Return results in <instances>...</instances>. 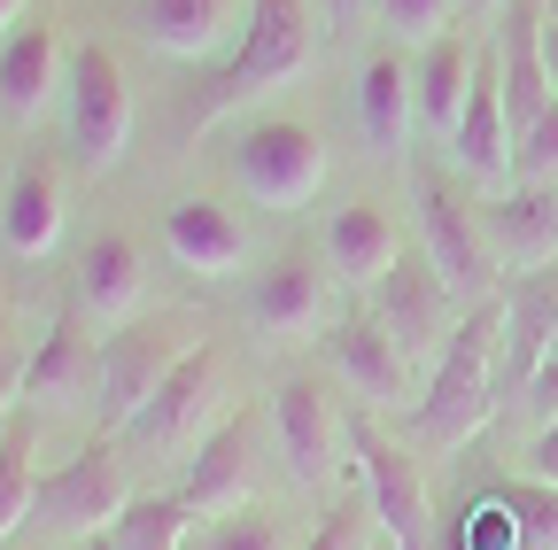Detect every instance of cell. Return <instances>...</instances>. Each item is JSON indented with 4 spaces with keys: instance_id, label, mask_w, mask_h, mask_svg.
Instances as JSON below:
<instances>
[{
    "instance_id": "cell-21",
    "label": "cell",
    "mask_w": 558,
    "mask_h": 550,
    "mask_svg": "<svg viewBox=\"0 0 558 550\" xmlns=\"http://www.w3.org/2000/svg\"><path fill=\"white\" fill-rule=\"evenodd\" d=\"M248 442H256V427L233 419L209 435L194 457H186V480H179V497L194 504V520H226V512H241L248 504V489H256V457H248Z\"/></svg>"
},
{
    "instance_id": "cell-4",
    "label": "cell",
    "mask_w": 558,
    "mask_h": 550,
    "mask_svg": "<svg viewBox=\"0 0 558 550\" xmlns=\"http://www.w3.org/2000/svg\"><path fill=\"white\" fill-rule=\"evenodd\" d=\"M194 350H202V326H194V318H171V310L117 326V333L101 341V419L132 427L140 411L156 403V388H163Z\"/></svg>"
},
{
    "instance_id": "cell-35",
    "label": "cell",
    "mask_w": 558,
    "mask_h": 550,
    "mask_svg": "<svg viewBox=\"0 0 558 550\" xmlns=\"http://www.w3.org/2000/svg\"><path fill=\"white\" fill-rule=\"evenodd\" d=\"M365 9H373V0H318V16H326V24H357Z\"/></svg>"
},
{
    "instance_id": "cell-34",
    "label": "cell",
    "mask_w": 558,
    "mask_h": 550,
    "mask_svg": "<svg viewBox=\"0 0 558 550\" xmlns=\"http://www.w3.org/2000/svg\"><path fill=\"white\" fill-rule=\"evenodd\" d=\"M527 480L558 489V419H550V427H535V442H527Z\"/></svg>"
},
{
    "instance_id": "cell-32",
    "label": "cell",
    "mask_w": 558,
    "mask_h": 550,
    "mask_svg": "<svg viewBox=\"0 0 558 550\" xmlns=\"http://www.w3.org/2000/svg\"><path fill=\"white\" fill-rule=\"evenodd\" d=\"M512 179H535V186H558V101L512 140Z\"/></svg>"
},
{
    "instance_id": "cell-9",
    "label": "cell",
    "mask_w": 558,
    "mask_h": 550,
    "mask_svg": "<svg viewBox=\"0 0 558 550\" xmlns=\"http://www.w3.org/2000/svg\"><path fill=\"white\" fill-rule=\"evenodd\" d=\"M373 318H380V333L403 350V365H435L442 350H450V333H458V295L442 288V271L435 264H396L388 280L373 288Z\"/></svg>"
},
{
    "instance_id": "cell-39",
    "label": "cell",
    "mask_w": 558,
    "mask_h": 550,
    "mask_svg": "<svg viewBox=\"0 0 558 550\" xmlns=\"http://www.w3.org/2000/svg\"><path fill=\"white\" fill-rule=\"evenodd\" d=\"M543 9H550V24H558V0H543Z\"/></svg>"
},
{
    "instance_id": "cell-18",
    "label": "cell",
    "mask_w": 558,
    "mask_h": 550,
    "mask_svg": "<svg viewBox=\"0 0 558 550\" xmlns=\"http://www.w3.org/2000/svg\"><path fill=\"white\" fill-rule=\"evenodd\" d=\"M473 71H481V47L465 32H442L435 47L411 54V86H418V140L450 148L458 140V117L473 101Z\"/></svg>"
},
{
    "instance_id": "cell-17",
    "label": "cell",
    "mask_w": 558,
    "mask_h": 550,
    "mask_svg": "<svg viewBox=\"0 0 558 550\" xmlns=\"http://www.w3.org/2000/svg\"><path fill=\"white\" fill-rule=\"evenodd\" d=\"M256 0H140V32L171 62H209L218 47H241Z\"/></svg>"
},
{
    "instance_id": "cell-31",
    "label": "cell",
    "mask_w": 558,
    "mask_h": 550,
    "mask_svg": "<svg viewBox=\"0 0 558 550\" xmlns=\"http://www.w3.org/2000/svg\"><path fill=\"white\" fill-rule=\"evenodd\" d=\"M505 520H512V542H520V550H558V489L520 480L512 504H505Z\"/></svg>"
},
{
    "instance_id": "cell-37",
    "label": "cell",
    "mask_w": 558,
    "mask_h": 550,
    "mask_svg": "<svg viewBox=\"0 0 558 550\" xmlns=\"http://www.w3.org/2000/svg\"><path fill=\"white\" fill-rule=\"evenodd\" d=\"M543 78H550V94H558V24H543Z\"/></svg>"
},
{
    "instance_id": "cell-27",
    "label": "cell",
    "mask_w": 558,
    "mask_h": 550,
    "mask_svg": "<svg viewBox=\"0 0 558 550\" xmlns=\"http://www.w3.org/2000/svg\"><path fill=\"white\" fill-rule=\"evenodd\" d=\"M186 527H194V504L171 489V497H132V512L117 520V550H179L186 542Z\"/></svg>"
},
{
    "instance_id": "cell-22",
    "label": "cell",
    "mask_w": 558,
    "mask_h": 550,
    "mask_svg": "<svg viewBox=\"0 0 558 550\" xmlns=\"http://www.w3.org/2000/svg\"><path fill=\"white\" fill-rule=\"evenodd\" d=\"M140 303H148V256H140V241H132V233L86 241V264H78V310H86L101 333H117V326L140 318Z\"/></svg>"
},
{
    "instance_id": "cell-5",
    "label": "cell",
    "mask_w": 558,
    "mask_h": 550,
    "mask_svg": "<svg viewBox=\"0 0 558 550\" xmlns=\"http://www.w3.org/2000/svg\"><path fill=\"white\" fill-rule=\"evenodd\" d=\"M62 132H70V163H78L86 179L124 163V148H132V86H124V62L109 47H78V54H70Z\"/></svg>"
},
{
    "instance_id": "cell-29",
    "label": "cell",
    "mask_w": 558,
    "mask_h": 550,
    "mask_svg": "<svg viewBox=\"0 0 558 550\" xmlns=\"http://www.w3.org/2000/svg\"><path fill=\"white\" fill-rule=\"evenodd\" d=\"M458 0H373V16L388 24V47H435L450 32Z\"/></svg>"
},
{
    "instance_id": "cell-2",
    "label": "cell",
    "mask_w": 558,
    "mask_h": 550,
    "mask_svg": "<svg viewBox=\"0 0 558 550\" xmlns=\"http://www.w3.org/2000/svg\"><path fill=\"white\" fill-rule=\"evenodd\" d=\"M311 62H318V16H311V0H256V16L233 47V62L218 78H209L202 94V124H218L233 109H256L271 94H288L295 78H311Z\"/></svg>"
},
{
    "instance_id": "cell-41",
    "label": "cell",
    "mask_w": 558,
    "mask_h": 550,
    "mask_svg": "<svg viewBox=\"0 0 558 550\" xmlns=\"http://www.w3.org/2000/svg\"><path fill=\"white\" fill-rule=\"evenodd\" d=\"M481 9H497V0H481Z\"/></svg>"
},
{
    "instance_id": "cell-28",
    "label": "cell",
    "mask_w": 558,
    "mask_h": 550,
    "mask_svg": "<svg viewBox=\"0 0 558 550\" xmlns=\"http://www.w3.org/2000/svg\"><path fill=\"white\" fill-rule=\"evenodd\" d=\"M202 550H303V535H295V520H279L264 504H241L202 535Z\"/></svg>"
},
{
    "instance_id": "cell-1",
    "label": "cell",
    "mask_w": 558,
    "mask_h": 550,
    "mask_svg": "<svg viewBox=\"0 0 558 550\" xmlns=\"http://www.w3.org/2000/svg\"><path fill=\"white\" fill-rule=\"evenodd\" d=\"M497 365H505V303L488 295L458 318L450 333V350L427 365V388L411 395V427L427 450H465L488 419L505 411L497 395Z\"/></svg>"
},
{
    "instance_id": "cell-16",
    "label": "cell",
    "mask_w": 558,
    "mask_h": 550,
    "mask_svg": "<svg viewBox=\"0 0 558 550\" xmlns=\"http://www.w3.org/2000/svg\"><path fill=\"white\" fill-rule=\"evenodd\" d=\"M357 124H365V148L403 163L418 140V86H411V47H373L365 71H357Z\"/></svg>"
},
{
    "instance_id": "cell-7",
    "label": "cell",
    "mask_w": 558,
    "mask_h": 550,
    "mask_svg": "<svg viewBox=\"0 0 558 550\" xmlns=\"http://www.w3.org/2000/svg\"><path fill=\"white\" fill-rule=\"evenodd\" d=\"M226 395H233V365L202 341V350H194L163 388H156V403L132 419V442H140V450H163V457H194L209 435L233 419Z\"/></svg>"
},
{
    "instance_id": "cell-38",
    "label": "cell",
    "mask_w": 558,
    "mask_h": 550,
    "mask_svg": "<svg viewBox=\"0 0 558 550\" xmlns=\"http://www.w3.org/2000/svg\"><path fill=\"white\" fill-rule=\"evenodd\" d=\"M24 9H32V0H0V47H9V32L24 24Z\"/></svg>"
},
{
    "instance_id": "cell-13",
    "label": "cell",
    "mask_w": 558,
    "mask_h": 550,
    "mask_svg": "<svg viewBox=\"0 0 558 550\" xmlns=\"http://www.w3.org/2000/svg\"><path fill=\"white\" fill-rule=\"evenodd\" d=\"M24 403L32 411H86L101 403V350L86 341V310H62L39 350L24 357Z\"/></svg>"
},
{
    "instance_id": "cell-19",
    "label": "cell",
    "mask_w": 558,
    "mask_h": 550,
    "mask_svg": "<svg viewBox=\"0 0 558 550\" xmlns=\"http://www.w3.org/2000/svg\"><path fill=\"white\" fill-rule=\"evenodd\" d=\"M326 318H333V280L311 256H279L248 295V326L264 341H311Z\"/></svg>"
},
{
    "instance_id": "cell-26",
    "label": "cell",
    "mask_w": 558,
    "mask_h": 550,
    "mask_svg": "<svg viewBox=\"0 0 558 550\" xmlns=\"http://www.w3.org/2000/svg\"><path fill=\"white\" fill-rule=\"evenodd\" d=\"M39 442H32V427H16V435H0V542H9L24 520H39Z\"/></svg>"
},
{
    "instance_id": "cell-24",
    "label": "cell",
    "mask_w": 558,
    "mask_h": 550,
    "mask_svg": "<svg viewBox=\"0 0 558 550\" xmlns=\"http://www.w3.org/2000/svg\"><path fill=\"white\" fill-rule=\"evenodd\" d=\"M333 372L349 380V395H365V403H380V411L411 395V365H403L396 341L380 333L373 310H357V318L333 326Z\"/></svg>"
},
{
    "instance_id": "cell-15",
    "label": "cell",
    "mask_w": 558,
    "mask_h": 550,
    "mask_svg": "<svg viewBox=\"0 0 558 550\" xmlns=\"http://www.w3.org/2000/svg\"><path fill=\"white\" fill-rule=\"evenodd\" d=\"M163 248L179 256V271H194V280H233L256 241H248L241 210H226L218 194H179L163 210Z\"/></svg>"
},
{
    "instance_id": "cell-3",
    "label": "cell",
    "mask_w": 558,
    "mask_h": 550,
    "mask_svg": "<svg viewBox=\"0 0 558 550\" xmlns=\"http://www.w3.org/2000/svg\"><path fill=\"white\" fill-rule=\"evenodd\" d=\"M411 194H418V233H427V264L442 271V288L465 310L488 303L505 264H497V248H488V233H481V201L450 171H435V163H411Z\"/></svg>"
},
{
    "instance_id": "cell-25",
    "label": "cell",
    "mask_w": 558,
    "mask_h": 550,
    "mask_svg": "<svg viewBox=\"0 0 558 550\" xmlns=\"http://www.w3.org/2000/svg\"><path fill=\"white\" fill-rule=\"evenodd\" d=\"M0 241H9V256H47L62 241V171L54 163H16L9 194H0Z\"/></svg>"
},
{
    "instance_id": "cell-20",
    "label": "cell",
    "mask_w": 558,
    "mask_h": 550,
    "mask_svg": "<svg viewBox=\"0 0 558 550\" xmlns=\"http://www.w3.org/2000/svg\"><path fill=\"white\" fill-rule=\"evenodd\" d=\"M62 86H70V71H62L54 24L47 16H24L9 32V47H0V117H9V124H39Z\"/></svg>"
},
{
    "instance_id": "cell-36",
    "label": "cell",
    "mask_w": 558,
    "mask_h": 550,
    "mask_svg": "<svg viewBox=\"0 0 558 550\" xmlns=\"http://www.w3.org/2000/svg\"><path fill=\"white\" fill-rule=\"evenodd\" d=\"M9 395H24V357H0V411H9Z\"/></svg>"
},
{
    "instance_id": "cell-23",
    "label": "cell",
    "mask_w": 558,
    "mask_h": 550,
    "mask_svg": "<svg viewBox=\"0 0 558 550\" xmlns=\"http://www.w3.org/2000/svg\"><path fill=\"white\" fill-rule=\"evenodd\" d=\"M326 264L341 288H380L388 271L403 264V241H396V218L380 201H341L326 218Z\"/></svg>"
},
{
    "instance_id": "cell-11",
    "label": "cell",
    "mask_w": 558,
    "mask_h": 550,
    "mask_svg": "<svg viewBox=\"0 0 558 550\" xmlns=\"http://www.w3.org/2000/svg\"><path fill=\"white\" fill-rule=\"evenodd\" d=\"M349 450H357V480L373 497V520L396 550H427L435 520H427V480H418V465L373 427V419H349Z\"/></svg>"
},
{
    "instance_id": "cell-6",
    "label": "cell",
    "mask_w": 558,
    "mask_h": 550,
    "mask_svg": "<svg viewBox=\"0 0 558 550\" xmlns=\"http://www.w3.org/2000/svg\"><path fill=\"white\" fill-rule=\"evenodd\" d=\"M233 179L256 210H303L326 186V140L303 117H256L233 140Z\"/></svg>"
},
{
    "instance_id": "cell-8",
    "label": "cell",
    "mask_w": 558,
    "mask_h": 550,
    "mask_svg": "<svg viewBox=\"0 0 558 550\" xmlns=\"http://www.w3.org/2000/svg\"><path fill=\"white\" fill-rule=\"evenodd\" d=\"M124 512H132V480H124L109 442L78 450L70 465H54L39 480V527L62 535V542H109Z\"/></svg>"
},
{
    "instance_id": "cell-33",
    "label": "cell",
    "mask_w": 558,
    "mask_h": 550,
    "mask_svg": "<svg viewBox=\"0 0 558 550\" xmlns=\"http://www.w3.org/2000/svg\"><path fill=\"white\" fill-rule=\"evenodd\" d=\"M505 419H512V427H527V435L558 419V350L543 357V372H535V388H527V395H520V403L505 411Z\"/></svg>"
},
{
    "instance_id": "cell-40",
    "label": "cell",
    "mask_w": 558,
    "mask_h": 550,
    "mask_svg": "<svg viewBox=\"0 0 558 550\" xmlns=\"http://www.w3.org/2000/svg\"><path fill=\"white\" fill-rule=\"evenodd\" d=\"M86 550H117V542H86Z\"/></svg>"
},
{
    "instance_id": "cell-14",
    "label": "cell",
    "mask_w": 558,
    "mask_h": 550,
    "mask_svg": "<svg viewBox=\"0 0 558 550\" xmlns=\"http://www.w3.org/2000/svg\"><path fill=\"white\" fill-rule=\"evenodd\" d=\"M450 163L473 186H512V109H505V54L481 47V71H473V101L458 117V140Z\"/></svg>"
},
{
    "instance_id": "cell-10",
    "label": "cell",
    "mask_w": 558,
    "mask_h": 550,
    "mask_svg": "<svg viewBox=\"0 0 558 550\" xmlns=\"http://www.w3.org/2000/svg\"><path fill=\"white\" fill-rule=\"evenodd\" d=\"M271 435H279V457H288L295 489L326 497L333 473H341V450H349V419L333 411L326 380H288L271 395Z\"/></svg>"
},
{
    "instance_id": "cell-30",
    "label": "cell",
    "mask_w": 558,
    "mask_h": 550,
    "mask_svg": "<svg viewBox=\"0 0 558 550\" xmlns=\"http://www.w3.org/2000/svg\"><path fill=\"white\" fill-rule=\"evenodd\" d=\"M373 542H380L373 497H333V512L303 535V550H373Z\"/></svg>"
},
{
    "instance_id": "cell-12",
    "label": "cell",
    "mask_w": 558,
    "mask_h": 550,
    "mask_svg": "<svg viewBox=\"0 0 558 550\" xmlns=\"http://www.w3.org/2000/svg\"><path fill=\"white\" fill-rule=\"evenodd\" d=\"M481 233L497 248L505 271L535 280V271L558 264V186H535V179H512L481 201Z\"/></svg>"
}]
</instances>
